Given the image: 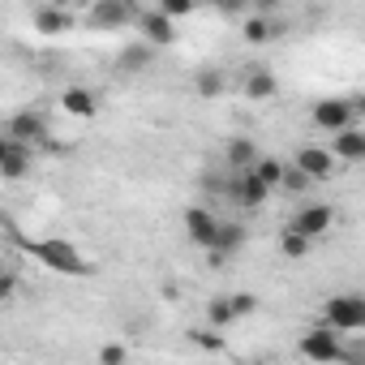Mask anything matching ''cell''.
<instances>
[{"label": "cell", "instance_id": "12", "mask_svg": "<svg viewBox=\"0 0 365 365\" xmlns=\"http://www.w3.org/2000/svg\"><path fill=\"white\" fill-rule=\"evenodd\" d=\"M215 224H220V220H215L207 207H190V211H185V232H190V241H194L198 250H207V245L215 241Z\"/></svg>", "mask_w": 365, "mask_h": 365}, {"label": "cell", "instance_id": "17", "mask_svg": "<svg viewBox=\"0 0 365 365\" xmlns=\"http://www.w3.org/2000/svg\"><path fill=\"white\" fill-rule=\"evenodd\" d=\"M207 322H211V331H228L237 322V309H232V297L228 292H220V297L207 301Z\"/></svg>", "mask_w": 365, "mask_h": 365}, {"label": "cell", "instance_id": "6", "mask_svg": "<svg viewBox=\"0 0 365 365\" xmlns=\"http://www.w3.org/2000/svg\"><path fill=\"white\" fill-rule=\"evenodd\" d=\"M288 228L301 232V237H309V241H318V237H327V232L335 228V211H331L327 202H309V207H301V211L292 215Z\"/></svg>", "mask_w": 365, "mask_h": 365}, {"label": "cell", "instance_id": "30", "mask_svg": "<svg viewBox=\"0 0 365 365\" xmlns=\"http://www.w3.org/2000/svg\"><path fill=\"white\" fill-rule=\"evenodd\" d=\"M14 292H18V279H14V275H0V305L14 301Z\"/></svg>", "mask_w": 365, "mask_h": 365}, {"label": "cell", "instance_id": "31", "mask_svg": "<svg viewBox=\"0 0 365 365\" xmlns=\"http://www.w3.org/2000/svg\"><path fill=\"white\" fill-rule=\"evenodd\" d=\"M250 5H254V9H258V14H271V9H275V5H284V0H250Z\"/></svg>", "mask_w": 365, "mask_h": 365}, {"label": "cell", "instance_id": "3", "mask_svg": "<svg viewBox=\"0 0 365 365\" xmlns=\"http://www.w3.org/2000/svg\"><path fill=\"white\" fill-rule=\"evenodd\" d=\"M133 18H138L133 0H95V5H86L91 31H120V26H133Z\"/></svg>", "mask_w": 365, "mask_h": 365}, {"label": "cell", "instance_id": "16", "mask_svg": "<svg viewBox=\"0 0 365 365\" xmlns=\"http://www.w3.org/2000/svg\"><path fill=\"white\" fill-rule=\"evenodd\" d=\"M241 241H245V224H232V220H220L215 224V241L207 245V250H224L228 258L241 250Z\"/></svg>", "mask_w": 365, "mask_h": 365}, {"label": "cell", "instance_id": "20", "mask_svg": "<svg viewBox=\"0 0 365 365\" xmlns=\"http://www.w3.org/2000/svg\"><path fill=\"white\" fill-rule=\"evenodd\" d=\"M275 35H279V26L271 22V14H258V18L245 22V43H254V48H258V43H271Z\"/></svg>", "mask_w": 365, "mask_h": 365}, {"label": "cell", "instance_id": "10", "mask_svg": "<svg viewBox=\"0 0 365 365\" xmlns=\"http://www.w3.org/2000/svg\"><path fill=\"white\" fill-rule=\"evenodd\" d=\"M335 159H344V163H361L365 159V133L356 129V125H348V129H339V133H331V146H327Z\"/></svg>", "mask_w": 365, "mask_h": 365}, {"label": "cell", "instance_id": "18", "mask_svg": "<svg viewBox=\"0 0 365 365\" xmlns=\"http://www.w3.org/2000/svg\"><path fill=\"white\" fill-rule=\"evenodd\" d=\"M150 61H155V48H150V43H133V48L120 52L116 69H120V73H142V69H150Z\"/></svg>", "mask_w": 365, "mask_h": 365}, {"label": "cell", "instance_id": "24", "mask_svg": "<svg viewBox=\"0 0 365 365\" xmlns=\"http://www.w3.org/2000/svg\"><path fill=\"white\" fill-rule=\"evenodd\" d=\"M309 237H301V232H292V228H284V237H279V254L284 258H292V262H301L305 254H309Z\"/></svg>", "mask_w": 365, "mask_h": 365}, {"label": "cell", "instance_id": "27", "mask_svg": "<svg viewBox=\"0 0 365 365\" xmlns=\"http://www.w3.org/2000/svg\"><path fill=\"white\" fill-rule=\"evenodd\" d=\"M232 297V309H237V318H250L254 309H258V297L254 292H228Z\"/></svg>", "mask_w": 365, "mask_h": 365}, {"label": "cell", "instance_id": "22", "mask_svg": "<svg viewBox=\"0 0 365 365\" xmlns=\"http://www.w3.org/2000/svg\"><path fill=\"white\" fill-rule=\"evenodd\" d=\"M224 159H228V168H250V163L258 159V146H254L250 138H232V142L224 146Z\"/></svg>", "mask_w": 365, "mask_h": 365}, {"label": "cell", "instance_id": "29", "mask_svg": "<svg viewBox=\"0 0 365 365\" xmlns=\"http://www.w3.org/2000/svg\"><path fill=\"white\" fill-rule=\"evenodd\" d=\"M211 5H215L220 14H232V18H237V14H245V9H250V0H211Z\"/></svg>", "mask_w": 365, "mask_h": 365}, {"label": "cell", "instance_id": "19", "mask_svg": "<svg viewBox=\"0 0 365 365\" xmlns=\"http://www.w3.org/2000/svg\"><path fill=\"white\" fill-rule=\"evenodd\" d=\"M194 91H198L202 99H220V95L228 91V78H224L220 69H198V73H194Z\"/></svg>", "mask_w": 365, "mask_h": 365}, {"label": "cell", "instance_id": "14", "mask_svg": "<svg viewBox=\"0 0 365 365\" xmlns=\"http://www.w3.org/2000/svg\"><path fill=\"white\" fill-rule=\"evenodd\" d=\"M26 172H31V142H18L14 138L9 155L0 159V176H5V180H22Z\"/></svg>", "mask_w": 365, "mask_h": 365}, {"label": "cell", "instance_id": "15", "mask_svg": "<svg viewBox=\"0 0 365 365\" xmlns=\"http://www.w3.org/2000/svg\"><path fill=\"white\" fill-rule=\"evenodd\" d=\"M73 26V18H69V9H61V5H43L39 14H35V31L39 35H65Z\"/></svg>", "mask_w": 365, "mask_h": 365}, {"label": "cell", "instance_id": "28", "mask_svg": "<svg viewBox=\"0 0 365 365\" xmlns=\"http://www.w3.org/2000/svg\"><path fill=\"white\" fill-rule=\"evenodd\" d=\"M125 356H129L125 344H103V348H99V365H120Z\"/></svg>", "mask_w": 365, "mask_h": 365}, {"label": "cell", "instance_id": "13", "mask_svg": "<svg viewBox=\"0 0 365 365\" xmlns=\"http://www.w3.org/2000/svg\"><path fill=\"white\" fill-rule=\"evenodd\" d=\"M5 133L18 138V142H39V138L48 133V125H43L39 112H18V116H9V129H5Z\"/></svg>", "mask_w": 365, "mask_h": 365}, {"label": "cell", "instance_id": "34", "mask_svg": "<svg viewBox=\"0 0 365 365\" xmlns=\"http://www.w3.org/2000/svg\"><path fill=\"white\" fill-rule=\"evenodd\" d=\"M69 5H82V9H86V5H95V0H69Z\"/></svg>", "mask_w": 365, "mask_h": 365}, {"label": "cell", "instance_id": "11", "mask_svg": "<svg viewBox=\"0 0 365 365\" xmlns=\"http://www.w3.org/2000/svg\"><path fill=\"white\" fill-rule=\"evenodd\" d=\"M61 108H65L73 120H95V112H99V99H95L86 86H65V91H61Z\"/></svg>", "mask_w": 365, "mask_h": 365}, {"label": "cell", "instance_id": "7", "mask_svg": "<svg viewBox=\"0 0 365 365\" xmlns=\"http://www.w3.org/2000/svg\"><path fill=\"white\" fill-rule=\"evenodd\" d=\"M309 116H314V125L327 129V133H339V129L356 125V108H352L348 99H318Z\"/></svg>", "mask_w": 365, "mask_h": 365}, {"label": "cell", "instance_id": "26", "mask_svg": "<svg viewBox=\"0 0 365 365\" xmlns=\"http://www.w3.org/2000/svg\"><path fill=\"white\" fill-rule=\"evenodd\" d=\"M194 5H198V0H159L155 9H159L163 18H172V22H176V18H190V14H194Z\"/></svg>", "mask_w": 365, "mask_h": 365}, {"label": "cell", "instance_id": "35", "mask_svg": "<svg viewBox=\"0 0 365 365\" xmlns=\"http://www.w3.org/2000/svg\"><path fill=\"white\" fill-rule=\"evenodd\" d=\"M48 5H61V9H69V0H48Z\"/></svg>", "mask_w": 365, "mask_h": 365}, {"label": "cell", "instance_id": "9", "mask_svg": "<svg viewBox=\"0 0 365 365\" xmlns=\"http://www.w3.org/2000/svg\"><path fill=\"white\" fill-rule=\"evenodd\" d=\"M292 163H297L309 180H327V176L335 172V155H331L327 146H301V150L292 155Z\"/></svg>", "mask_w": 365, "mask_h": 365}, {"label": "cell", "instance_id": "21", "mask_svg": "<svg viewBox=\"0 0 365 365\" xmlns=\"http://www.w3.org/2000/svg\"><path fill=\"white\" fill-rule=\"evenodd\" d=\"M245 95H250V99H275V95H279V82H275V73H267V69L250 73V78H245Z\"/></svg>", "mask_w": 365, "mask_h": 365}, {"label": "cell", "instance_id": "8", "mask_svg": "<svg viewBox=\"0 0 365 365\" xmlns=\"http://www.w3.org/2000/svg\"><path fill=\"white\" fill-rule=\"evenodd\" d=\"M133 26L146 35V43H150V48H168V43L176 39V22H172V18H163L159 9H150V14H142V9H138Z\"/></svg>", "mask_w": 365, "mask_h": 365}, {"label": "cell", "instance_id": "1", "mask_svg": "<svg viewBox=\"0 0 365 365\" xmlns=\"http://www.w3.org/2000/svg\"><path fill=\"white\" fill-rule=\"evenodd\" d=\"M31 254L43 262V267H52V271H61V275H91V262L69 245V241H56V237H48V241H35L31 245Z\"/></svg>", "mask_w": 365, "mask_h": 365}, {"label": "cell", "instance_id": "25", "mask_svg": "<svg viewBox=\"0 0 365 365\" xmlns=\"http://www.w3.org/2000/svg\"><path fill=\"white\" fill-rule=\"evenodd\" d=\"M314 185V180L297 168V163H284V176H279V190H288V194H305Z\"/></svg>", "mask_w": 365, "mask_h": 365}, {"label": "cell", "instance_id": "5", "mask_svg": "<svg viewBox=\"0 0 365 365\" xmlns=\"http://www.w3.org/2000/svg\"><path fill=\"white\" fill-rule=\"evenodd\" d=\"M301 356H309V361H318V365L348 361V352H344V344H339V331H331V327H314V331H305V339H301Z\"/></svg>", "mask_w": 365, "mask_h": 365}, {"label": "cell", "instance_id": "33", "mask_svg": "<svg viewBox=\"0 0 365 365\" xmlns=\"http://www.w3.org/2000/svg\"><path fill=\"white\" fill-rule=\"evenodd\" d=\"M9 146H14V138H9V133H0V159L9 155Z\"/></svg>", "mask_w": 365, "mask_h": 365}, {"label": "cell", "instance_id": "4", "mask_svg": "<svg viewBox=\"0 0 365 365\" xmlns=\"http://www.w3.org/2000/svg\"><path fill=\"white\" fill-rule=\"evenodd\" d=\"M228 198L245 211H258L267 198H271V185H262V176L254 168H232V180H228Z\"/></svg>", "mask_w": 365, "mask_h": 365}, {"label": "cell", "instance_id": "2", "mask_svg": "<svg viewBox=\"0 0 365 365\" xmlns=\"http://www.w3.org/2000/svg\"><path fill=\"white\" fill-rule=\"evenodd\" d=\"M322 314H327V327H331V331H339V335H356V331L365 327V297H356V292L331 297V301L322 305Z\"/></svg>", "mask_w": 365, "mask_h": 365}, {"label": "cell", "instance_id": "23", "mask_svg": "<svg viewBox=\"0 0 365 365\" xmlns=\"http://www.w3.org/2000/svg\"><path fill=\"white\" fill-rule=\"evenodd\" d=\"M258 176H262V185H271V190H279V176H284V159H275V155H262L258 150V159L250 163Z\"/></svg>", "mask_w": 365, "mask_h": 365}, {"label": "cell", "instance_id": "32", "mask_svg": "<svg viewBox=\"0 0 365 365\" xmlns=\"http://www.w3.org/2000/svg\"><path fill=\"white\" fill-rule=\"evenodd\" d=\"M194 339H198V344H202V348H220V344H224V339H220V335H194Z\"/></svg>", "mask_w": 365, "mask_h": 365}]
</instances>
